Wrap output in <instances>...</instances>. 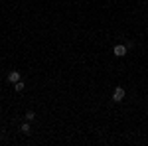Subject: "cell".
Wrapping results in <instances>:
<instances>
[{
  "label": "cell",
  "mask_w": 148,
  "mask_h": 146,
  "mask_svg": "<svg viewBox=\"0 0 148 146\" xmlns=\"http://www.w3.org/2000/svg\"><path fill=\"white\" fill-rule=\"evenodd\" d=\"M126 49H128V47H126V45H123V44H116L113 47V53L116 57H123V56H126Z\"/></svg>",
  "instance_id": "7a4b0ae2"
},
{
  "label": "cell",
  "mask_w": 148,
  "mask_h": 146,
  "mask_svg": "<svg viewBox=\"0 0 148 146\" xmlns=\"http://www.w3.org/2000/svg\"><path fill=\"white\" fill-rule=\"evenodd\" d=\"M6 79H8V83H12V85H14V83H18V81H20V73H18V71H10Z\"/></svg>",
  "instance_id": "3957f363"
},
{
  "label": "cell",
  "mask_w": 148,
  "mask_h": 146,
  "mask_svg": "<svg viewBox=\"0 0 148 146\" xmlns=\"http://www.w3.org/2000/svg\"><path fill=\"white\" fill-rule=\"evenodd\" d=\"M125 89H123V87H116V89L113 91V101H116V103H121L123 101V99H125Z\"/></svg>",
  "instance_id": "6da1fadb"
},
{
  "label": "cell",
  "mask_w": 148,
  "mask_h": 146,
  "mask_svg": "<svg viewBox=\"0 0 148 146\" xmlns=\"http://www.w3.org/2000/svg\"><path fill=\"white\" fill-rule=\"evenodd\" d=\"M20 130H22L24 134H30V130H32V128H30V124H28V123H22V126H20Z\"/></svg>",
  "instance_id": "5b68a950"
},
{
  "label": "cell",
  "mask_w": 148,
  "mask_h": 146,
  "mask_svg": "<svg viewBox=\"0 0 148 146\" xmlns=\"http://www.w3.org/2000/svg\"><path fill=\"white\" fill-rule=\"evenodd\" d=\"M26 121H28V123H30V121H36V112L34 111H28V112H26Z\"/></svg>",
  "instance_id": "8992f818"
},
{
  "label": "cell",
  "mask_w": 148,
  "mask_h": 146,
  "mask_svg": "<svg viewBox=\"0 0 148 146\" xmlns=\"http://www.w3.org/2000/svg\"><path fill=\"white\" fill-rule=\"evenodd\" d=\"M24 87H26V85H24V83H22V79H20L18 83H14V89L18 91V93H22V91H24Z\"/></svg>",
  "instance_id": "277c9868"
}]
</instances>
